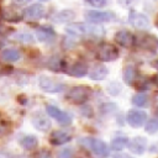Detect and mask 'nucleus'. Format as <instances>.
Returning <instances> with one entry per match:
<instances>
[{"label":"nucleus","mask_w":158,"mask_h":158,"mask_svg":"<svg viewBox=\"0 0 158 158\" xmlns=\"http://www.w3.org/2000/svg\"><path fill=\"white\" fill-rule=\"evenodd\" d=\"M81 142H84L99 158H106L109 156V148L104 141L94 137H88V138H83Z\"/></svg>","instance_id":"1"},{"label":"nucleus","mask_w":158,"mask_h":158,"mask_svg":"<svg viewBox=\"0 0 158 158\" xmlns=\"http://www.w3.org/2000/svg\"><path fill=\"white\" fill-rule=\"evenodd\" d=\"M90 96V89L86 86H74L67 94V99L73 104H84Z\"/></svg>","instance_id":"2"},{"label":"nucleus","mask_w":158,"mask_h":158,"mask_svg":"<svg viewBox=\"0 0 158 158\" xmlns=\"http://www.w3.org/2000/svg\"><path fill=\"white\" fill-rule=\"evenodd\" d=\"M118 57V51L114 44L102 43L99 46L96 52V58L101 62H111Z\"/></svg>","instance_id":"3"},{"label":"nucleus","mask_w":158,"mask_h":158,"mask_svg":"<svg viewBox=\"0 0 158 158\" xmlns=\"http://www.w3.org/2000/svg\"><path fill=\"white\" fill-rule=\"evenodd\" d=\"M38 84H40V88L47 93H58L64 89V85L62 83L48 77H40Z\"/></svg>","instance_id":"4"},{"label":"nucleus","mask_w":158,"mask_h":158,"mask_svg":"<svg viewBox=\"0 0 158 158\" xmlns=\"http://www.w3.org/2000/svg\"><path fill=\"white\" fill-rule=\"evenodd\" d=\"M85 17L90 22L101 23V22H109V21L114 20L115 15L112 12H109V11H95V10H91V11H86Z\"/></svg>","instance_id":"5"},{"label":"nucleus","mask_w":158,"mask_h":158,"mask_svg":"<svg viewBox=\"0 0 158 158\" xmlns=\"http://www.w3.org/2000/svg\"><path fill=\"white\" fill-rule=\"evenodd\" d=\"M126 120L127 123L135 128H138L141 126H143L147 121V115L143 111H138V110H131L127 112L126 115Z\"/></svg>","instance_id":"6"},{"label":"nucleus","mask_w":158,"mask_h":158,"mask_svg":"<svg viewBox=\"0 0 158 158\" xmlns=\"http://www.w3.org/2000/svg\"><path fill=\"white\" fill-rule=\"evenodd\" d=\"M46 110H47V114H48L51 117H53L54 120H57L62 126H68V125L72 122V117H70L67 112L59 110L58 107H56V106H53V105H48V106L46 107Z\"/></svg>","instance_id":"7"},{"label":"nucleus","mask_w":158,"mask_h":158,"mask_svg":"<svg viewBox=\"0 0 158 158\" xmlns=\"http://www.w3.org/2000/svg\"><path fill=\"white\" fill-rule=\"evenodd\" d=\"M44 12H46V9L43 5L35 4V5H31L27 9H25L23 16L28 20H40L44 16Z\"/></svg>","instance_id":"8"},{"label":"nucleus","mask_w":158,"mask_h":158,"mask_svg":"<svg viewBox=\"0 0 158 158\" xmlns=\"http://www.w3.org/2000/svg\"><path fill=\"white\" fill-rule=\"evenodd\" d=\"M128 22L138 30H144L149 25L147 16H144L143 14H139V12H131L128 15Z\"/></svg>","instance_id":"9"},{"label":"nucleus","mask_w":158,"mask_h":158,"mask_svg":"<svg viewBox=\"0 0 158 158\" xmlns=\"http://www.w3.org/2000/svg\"><path fill=\"white\" fill-rule=\"evenodd\" d=\"M127 146H128L131 152L137 153V154H142L146 151V148H147V139L144 137L138 136V137H135L133 139L128 141Z\"/></svg>","instance_id":"10"},{"label":"nucleus","mask_w":158,"mask_h":158,"mask_svg":"<svg viewBox=\"0 0 158 158\" xmlns=\"http://www.w3.org/2000/svg\"><path fill=\"white\" fill-rule=\"evenodd\" d=\"M115 40L122 47H131V46L135 44V36L131 32L125 31V30L118 31L116 33V36H115Z\"/></svg>","instance_id":"11"},{"label":"nucleus","mask_w":158,"mask_h":158,"mask_svg":"<svg viewBox=\"0 0 158 158\" xmlns=\"http://www.w3.org/2000/svg\"><path fill=\"white\" fill-rule=\"evenodd\" d=\"M107 73L109 70L104 64H96L89 70L88 75L91 80H104L107 77Z\"/></svg>","instance_id":"12"},{"label":"nucleus","mask_w":158,"mask_h":158,"mask_svg":"<svg viewBox=\"0 0 158 158\" xmlns=\"http://www.w3.org/2000/svg\"><path fill=\"white\" fill-rule=\"evenodd\" d=\"M32 123L33 126L40 130V131H47L49 127H51V121L47 118L46 115L41 114V112H37L33 117H32Z\"/></svg>","instance_id":"13"},{"label":"nucleus","mask_w":158,"mask_h":158,"mask_svg":"<svg viewBox=\"0 0 158 158\" xmlns=\"http://www.w3.org/2000/svg\"><path fill=\"white\" fill-rule=\"evenodd\" d=\"M70 139H72V136L68 132H64V131H54L49 136V142L52 144H54V146H59V144L67 143Z\"/></svg>","instance_id":"14"},{"label":"nucleus","mask_w":158,"mask_h":158,"mask_svg":"<svg viewBox=\"0 0 158 158\" xmlns=\"http://www.w3.org/2000/svg\"><path fill=\"white\" fill-rule=\"evenodd\" d=\"M65 31L72 36H83L90 31V27L84 23H72L65 27Z\"/></svg>","instance_id":"15"},{"label":"nucleus","mask_w":158,"mask_h":158,"mask_svg":"<svg viewBox=\"0 0 158 158\" xmlns=\"http://www.w3.org/2000/svg\"><path fill=\"white\" fill-rule=\"evenodd\" d=\"M54 31L52 27L49 26H41L37 28L36 31V36H37V40L41 41V42H47L49 40H52L54 37Z\"/></svg>","instance_id":"16"},{"label":"nucleus","mask_w":158,"mask_h":158,"mask_svg":"<svg viewBox=\"0 0 158 158\" xmlns=\"http://www.w3.org/2000/svg\"><path fill=\"white\" fill-rule=\"evenodd\" d=\"M69 74L72 77H75V78H83L84 75L88 74V67L81 62H77L69 69Z\"/></svg>","instance_id":"17"},{"label":"nucleus","mask_w":158,"mask_h":158,"mask_svg":"<svg viewBox=\"0 0 158 158\" xmlns=\"http://www.w3.org/2000/svg\"><path fill=\"white\" fill-rule=\"evenodd\" d=\"M48 68L53 72H60V70H64L65 68V62L62 57L59 56H53L49 58L48 60Z\"/></svg>","instance_id":"18"},{"label":"nucleus","mask_w":158,"mask_h":158,"mask_svg":"<svg viewBox=\"0 0 158 158\" xmlns=\"http://www.w3.org/2000/svg\"><path fill=\"white\" fill-rule=\"evenodd\" d=\"M20 57H21L20 52L15 48H6L1 53V58L5 62H16L20 59Z\"/></svg>","instance_id":"19"},{"label":"nucleus","mask_w":158,"mask_h":158,"mask_svg":"<svg viewBox=\"0 0 158 158\" xmlns=\"http://www.w3.org/2000/svg\"><path fill=\"white\" fill-rule=\"evenodd\" d=\"M20 143H21L22 148H25V149H27V151H32V149H35V148L37 147L38 141H37V138H36L35 136L28 135V136L22 137L21 141H20Z\"/></svg>","instance_id":"20"},{"label":"nucleus","mask_w":158,"mask_h":158,"mask_svg":"<svg viewBox=\"0 0 158 158\" xmlns=\"http://www.w3.org/2000/svg\"><path fill=\"white\" fill-rule=\"evenodd\" d=\"M136 74H137V73H136L135 67L127 65V67L123 69V74H122L123 81H125L126 84H128V85L133 84V81H135V79H136Z\"/></svg>","instance_id":"21"},{"label":"nucleus","mask_w":158,"mask_h":158,"mask_svg":"<svg viewBox=\"0 0 158 158\" xmlns=\"http://www.w3.org/2000/svg\"><path fill=\"white\" fill-rule=\"evenodd\" d=\"M2 17L9 22H17L21 20V15H19V12L11 7H6L2 11Z\"/></svg>","instance_id":"22"},{"label":"nucleus","mask_w":158,"mask_h":158,"mask_svg":"<svg viewBox=\"0 0 158 158\" xmlns=\"http://www.w3.org/2000/svg\"><path fill=\"white\" fill-rule=\"evenodd\" d=\"M74 16H75V14L72 10H63V11L58 12L54 16V21H57V22H69L74 19Z\"/></svg>","instance_id":"23"},{"label":"nucleus","mask_w":158,"mask_h":158,"mask_svg":"<svg viewBox=\"0 0 158 158\" xmlns=\"http://www.w3.org/2000/svg\"><path fill=\"white\" fill-rule=\"evenodd\" d=\"M128 144V138L127 137H116L111 141V148L114 151H121L125 147H127Z\"/></svg>","instance_id":"24"},{"label":"nucleus","mask_w":158,"mask_h":158,"mask_svg":"<svg viewBox=\"0 0 158 158\" xmlns=\"http://www.w3.org/2000/svg\"><path fill=\"white\" fill-rule=\"evenodd\" d=\"M144 130H146V132H148V133H154V132H157V131H158V116H154V117L149 118V120L146 122Z\"/></svg>","instance_id":"25"},{"label":"nucleus","mask_w":158,"mask_h":158,"mask_svg":"<svg viewBox=\"0 0 158 158\" xmlns=\"http://www.w3.org/2000/svg\"><path fill=\"white\" fill-rule=\"evenodd\" d=\"M147 100H148V98H147L146 94L138 93V94H136V95L132 98V104L141 107V106H144V105L147 104Z\"/></svg>","instance_id":"26"},{"label":"nucleus","mask_w":158,"mask_h":158,"mask_svg":"<svg viewBox=\"0 0 158 158\" xmlns=\"http://www.w3.org/2000/svg\"><path fill=\"white\" fill-rule=\"evenodd\" d=\"M154 37L153 36H146V37H143V41H142V44H143V47L144 48H147V49H154V48H157L158 47V43H151V41L153 40Z\"/></svg>","instance_id":"27"},{"label":"nucleus","mask_w":158,"mask_h":158,"mask_svg":"<svg viewBox=\"0 0 158 158\" xmlns=\"http://www.w3.org/2000/svg\"><path fill=\"white\" fill-rule=\"evenodd\" d=\"M110 0H85L88 5H91L94 7H104L109 4Z\"/></svg>","instance_id":"28"},{"label":"nucleus","mask_w":158,"mask_h":158,"mask_svg":"<svg viewBox=\"0 0 158 158\" xmlns=\"http://www.w3.org/2000/svg\"><path fill=\"white\" fill-rule=\"evenodd\" d=\"M73 157V152L70 148H64L58 153V158H72Z\"/></svg>","instance_id":"29"},{"label":"nucleus","mask_w":158,"mask_h":158,"mask_svg":"<svg viewBox=\"0 0 158 158\" xmlns=\"http://www.w3.org/2000/svg\"><path fill=\"white\" fill-rule=\"evenodd\" d=\"M33 158H52V157H51V153H49L48 151L42 149V151L37 152V153L33 156Z\"/></svg>","instance_id":"30"},{"label":"nucleus","mask_w":158,"mask_h":158,"mask_svg":"<svg viewBox=\"0 0 158 158\" xmlns=\"http://www.w3.org/2000/svg\"><path fill=\"white\" fill-rule=\"evenodd\" d=\"M114 158H133V157L128 156V154H125V153H116L114 156Z\"/></svg>","instance_id":"31"},{"label":"nucleus","mask_w":158,"mask_h":158,"mask_svg":"<svg viewBox=\"0 0 158 158\" xmlns=\"http://www.w3.org/2000/svg\"><path fill=\"white\" fill-rule=\"evenodd\" d=\"M16 4H19V5H23V4H27V2H30L31 0H14Z\"/></svg>","instance_id":"32"},{"label":"nucleus","mask_w":158,"mask_h":158,"mask_svg":"<svg viewBox=\"0 0 158 158\" xmlns=\"http://www.w3.org/2000/svg\"><path fill=\"white\" fill-rule=\"evenodd\" d=\"M154 106H156V110H158V95H156L154 98Z\"/></svg>","instance_id":"33"},{"label":"nucleus","mask_w":158,"mask_h":158,"mask_svg":"<svg viewBox=\"0 0 158 158\" xmlns=\"http://www.w3.org/2000/svg\"><path fill=\"white\" fill-rule=\"evenodd\" d=\"M2 130H4V123H2V121H1V118H0V133L2 132Z\"/></svg>","instance_id":"34"},{"label":"nucleus","mask_w":158,"mask_h":158,"mask_svg":"<svg viewBox=\"0 0 158 158\" xmlns=\"http://www.w3.org/2000/svg\"><path fill=\"white\" fill-rule=\"evenodd\" d=\"M156 83H157V85H158V74H157V77H156Z\"/></svg>","instance_id":"35"},{"label":"nucleus","mask_w":158,"mask_h":158,"mask_svg":"<svg viewBox=\"0 0 158 158\" xmlns=\"http://www.w3.org/2000/svg\"><path fill=\"white\" fill-rule=\"evenodd\" d=\"M156 26L158 27V17H157V21H156Z\"/></svg>","instance_id":"36"}]
</instances>
